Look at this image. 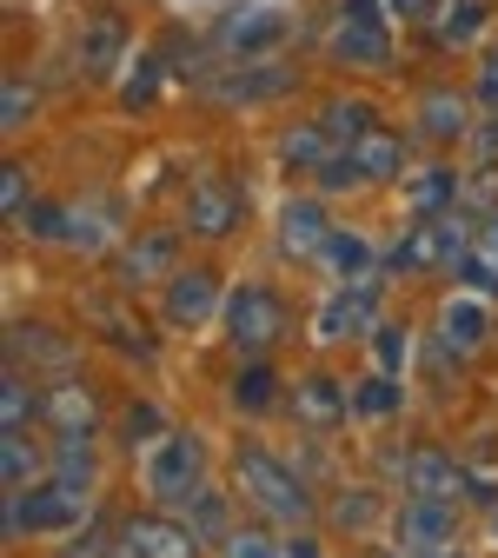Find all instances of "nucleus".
<instances>
[{
    "label": "nucleus",
    "instance_id": "obj_21",
    "mask_svg": "<svg viewBox=\"0 0 498 558\" xmlns=\"http://www.w3.org/2000/svg\"><path fill=\"white\" fill-rule=\"evenodd\" d=\"M279 373L266 366V360H240V373H233V412H246V418H266V412H279Z\"/></svg>",
    "mask_w": 498,
    "mask_h": 558
},
{
    "label": "nucleus",
    "instance_id": "obj_40",
    "mask_svg": "<svg viewBox=\"0 0 498 558\" xmlns=\"http://www.w3.org/2000/svg\"><path fill=\"white\" fill-rule=\"evenodd\" d=\"M472 94L498 113V40H485V53H478V81H472Z\"/></svg>",
    "mask_w": 498,
    "mask_h": 558
},
{
    "label": "nucleus",
    "instance_id": "obj_42",
    "mask_svg": "<svg viewBox=\"0 0 498 558\" xmlns=\"http://www.w3.org/2000/svg\"><path fill=\"white\" fill-rule=\"evenodd\" d=\"M472 160H478V167H498V120L472 126Z\"/></svg>",
    "mask_w": 498,
    "mask_h": 558
},
{
    "label": "nucleus",
    "instance_id": "obj_43",
    "mask_svg": "<svg viewBox=\"0 0 498 558\" xmlns=\"http://www.w3.org/2000/svg\"><path fill=\"white\" fill-rule=\"evenodd\" d=\"M478 253L498 259V206H491V214H478Z\"/></svg>",
    "mask_w": 498,
    "mask_h": 558
},
{
    "label": "nucleus",
    "instance_id": "obj_20",
    "mask_svg": "<svg viewBox=\"0 0 498 558\" xmlns=\"http://www.w3.org/2000/svg\"><path fill=\"white\" fill-rule=\"evenodd\" d=\"M40 412L53 418L60 433H94V418H100V399H94V386H87V379H60V386L40 399Z\"/></svg>",
    "mask_w": 498,
    "mask_h": 558
},
{
    "label": "nucleus",
    "instance_id": "obj_9",
    "mask_svg": "<svg viewBox=\"0 0 498 558\" xmlns=\"http://www.w3.org/2000/svg\"><path fill=\"white\" fill-rule=\"evenodd\" d=\"M373 326H379V272L345 279V287L319 306L313 339H319V345H345V339H373Z\"/></svg>",
    "mask_w": 498,
    "mask_h": 558
},
{
    "label": "nucleus",
    "instance_id": "obj_30",
    "mask_svg": "<svg viewBox=\"0 0 498 558\" xmlns=\"http://www.w3.org/2000/svg\"><path fill=\"white\" fill-rule=\"evenodd\" d=\"M220 558H293V551H287V538L266 532V525H233L220 538Z\"/></svg>",
    "mask_w": 498,
    "mask_h": 558
},
{
    "label": "nucleus",
    "instance_id": "obj_10",
    "mask_svg": "<svg viewBox=\"0 0 498 558\" xmlns=\"http://www.w3.org/2000/svg\"><path fill=\"white\" fill-rule=\"evenodd\" d=\"M199 532L186 519H167V512H126L113 525V551H133V558H199Z\"/></svg>",
    "mask_w": 498,
    "mask_h": 558
},
{
    "label": "nucleus",
    "instance_id": "obj_8",
    "mask_svg": "<svg viewBox=\"0 0 498 558\" xmlns=\"http://www.w3.org/2000/svg\"><path fill=\"white\" fill-rule=\"evenodd\" d=\"M180 233L173 227H147V233H126L113 246V279L120 293H139V287H167V279L180 272Z\"/></svg>",
    "mask_w": 498,
    "mask_h": 558
},
{
    "label": "nucleus",
    "instance_id": "obj_28",
    "mask_svg": "<svg viewBox=\"0 0 498 558\" xmlns=\"http://www.w3.org/2000/svg\"><path fill=\"white\" fill-rule=\"evenodd\" d=\"M339 279H366L373 266H379V253H373V240L366 233H345V227H332V240H326V253H319Z\"/></svg>",
    "mask_w": 498,
    "mask_h": 558
},
{
    "label": "nucleus",
    "instance_id": "obj_22",
    "mask_svg": "<svg viewBox=\"0 0 498 558\" xmlns=\"http://www.w3.org/2000/svg\"><path fill=\"white\" fill-rule=\"evenodd\" d=\"M279 34H287V21H279V14H266V8H240V14L220 21V34H212V40H220L227 53H259V47H272Z\"/></svg>",
    "mask_w": 498,
    "mask_h": 558
},
{
    "label": "nucleus",
    "instance_id": "obj_39",
    "mask_svg": "<svg viewBox=\"0 0 498 558\" xmlns=\"http://www.w3.org/2000/svg\"><path fill=\"white\" fill-rule=\"evenodd\" d=\"M120 433H126L133 446H147V439H160V433H173V426H167V418H160L154 405H133V412L120 418Z\"/></svg>",
    "mask_w": 498,
    "mask_h": 558
},
{
    "label": "nucleus",
    "instance_id": "obj_23",
    "mask_svg": "<svg viewBox=\"0 0 498 558\" xmlns=\"http://www.w3.org/2000/svg\"><path fill=\"white\" fill-rule=\"evenodd\" d=\"M332 154H339V140L326 133V120H300V126H287V133H279V160H287V167H300V173H319Z\"/></svg>",
    "mask_w": 498,
    "mask_h": 558
},
{
    "label": "nucleus",
    "instance_id": "obj_45",
    "mask_svg": "<svg viewBox=\"0 0 498 558\" xmlns=\"http://www.w3.org/2000/svg\"><path fill=\"white\" fill-rule=\"evenodd\" d=\"M373 558H392V551H373Z\"/></svg>",
    "mask_w": 498,
    "mask_h": 558
},
{
    "label": "nucleus",
    "instance_id": "obj_6",
    "mask_svg": "<svg viewBox=\"0 0 498 558\" xmlns=\"http://www.w3.org/2000/svg\"><path fill=\"white\" fill-rule=\"evenodd\" d=\"M472 240H478V233H465V220L439 214V220H418L412 233H399V246L386 253V266H392V272H452V266L472 253Z\"/></svg>",
    "mask_w": 498,
    "mask_h": 558
},
{
    "label": "nucleus",
    "instance_id": "obj_2",
    "mask_svg": "<svg viewBox=\"0 0 498 558\" xmlns=\"http://www.w3.org/2000/svg\"><path fill=\"white\" fill-rule=\"evenodd\" d=\"M220 313H227V345L240 360H266L272 345L287 339V300L272 287H259V279H240Z\"/></svg>",
    "mask_w": 498,
    "mask_h": 558
},
{
    "label": "nucleus",
    "instance_id": "obj_1",
    "mask_svg": "<svg viewBox=\"0 0 498 558\" xmlns=\"http://www.w3.org/2000/svg\"><path fill=\"white\" fill-rule=\"evenodd\" d=\"M233 478H240V499H253V512L266 525H313V493H306V478L266 452V446H240L233 452Z\"/></svg>",
    "mask_w": 498,
    "mask_h": 558
},
{
    "label": "nucleus",
    "instance_id": "obj_12",
    "mask_svg": "<svg viewBox=\"0 0 498 558\" xmlns=\"http://www.w3.org/2000/svg\"><path fill=\"white\" fill-rule=\"evenodd\" d=\"M399 478H405V493H433V499H478L485 493V485L452 452H439V446H412L405 465H399Z\"/></svg>",
    "mask_w": 498,
    "mask_h": 558
},
{
    "label": "nucleus",
    "instance_id": "obj_3",
    "mask_svg": "<svg viewBox=\"0 0 498 558\" xmlns=\"http://www.w3.org/2000/svg\"><path fill=\"white\" fill-rule=\"evenodd\" d=\"M87 519V485L74 478H34L21 485V493H8V532H66V525H81Z\"/></svg>",
    "mask_w": 498,
    "mask_h": 558
},
{
    "label": "nucleus",
    "instance_id": "obj_7",
    "mask_svg": "<svg viewBox=\"0 0 498 558\" xmlns=\"http://www.w3.org/2000/svg\"><path fill=\"white\" fill-rule=\"evenodd\" d=\"M326 47H332V60H345V66H386V60H392L386 0H339Z\"/></svg>",
    "mask_w": 498,
    "mask_h": 558
},
{
    "label": "nucleus",
    "instance_id": "obj_44",
    "mask_svg": "<svg viewBox=\"0 0 498 558\" xmlns=\"http://www.w3.org/2000/svg\"><path fill=\"white\" fill-rule=\"evenodd\" d=\"M107 558H133V551H107Z\"/></svg>",
    "mask_w": 498,
    "mask_h": 558
},
{
    "label": "nucleus",
    "instance_id": "obj_18",
    "mask_svg": "<svg viewBox=\"0 0 498 558\" xmlns=\"http://www.w3.org/2000/svg\"><path fill=\"white\" fill-rule=\"evenodd\" d=\"M345 412H352V386H339L326 373H306L293 386V418H306V426H339Z\"/></svg>",
    "mask_w": 498,
    "mask_h": 558
},
{
    "label": "nucleus",
    "instance_id": "obj_5",
    "mask_svg": "<svg viewBox=\"0 0 498 558\" xmlns=\"http://www.w3.org/2000/svg\"><path fill=\"white\" fill-rule=\"evenodd\" d=\"M392 532L405 558H459V499L405 493V506L392 512Z\"/></svg>",
    "mask_w": 498,
    "mask_h": 558
},
{
    "label": "nucleus",
    "instance_id": "obj_27",
    "mask_svg": "<svg viewBox=\"0 0 498 558\" xmlns=\"http://www.w3.org/2000/svg\"><path fill=\"white\" fill-rule=\"evenodd\" d=\"M319 120H326V133L339 140V147H352L366 126H379V107L373 100H360V94H339V100H326L319 107Z\"/></svg>",
    "mask_w": 498,
    "mask_h": 558
},
{
    "label": "nucleus",
    "instance_id": "obj_36",
    "mask_svg": "<svg viewBox=\"0 0 498 558\" xmlns=\"http://www.w3.org/2000/svg\"><path fill=\"white\" fill-rule=\"evenodd\" d=\"M0 206H8V220H14V227H21V214L34 206V173H27L21 160L0 167Z\"/></svg>",
    "mask_w": 498,
    "mask_h": 558
},
{
    "label": "nucleus",
    "instance_id": "obj_19",
    "mask_svg": "<svg viewBox=\"0 0 498 558\" xmlns=\"http://www.w3.org/2000/svg\"><path fill=\"white\" fill-rule=\"evenodd\" d=\"M405 206H412V220H439V214H452V206H465V173H452V167H425V173L405 186Z\"/></svg>",
    "mask_w": 498,
    "mask_h": 558
},
{
    "label": "nucleus",
    "instance_id": "obj_31",
    "mask_svg": "<svg viewBox=\"0 0 498 558\" xmlns=\"http://www.w3.org/2000/svg\"><path fill=\"white\" fill-rule=\"evenodd\" d=\"M94 326L107 332V345H120V353H133V360H154V339H147V326H139V319L126 326V319H120V313H113L107 300L94 306Z\"/></svg>",
    "mask_w": 498,
    "mask_h": 558
},
{
    "label": "nucleus",
    "instance_id": "obj_26",
    "mask_svg": "<svg viewBox=\"0 0 498 558\" xmlns=\"http://www.w3.org/2000/svg\"><path fill=\"white\" fill-rule=\"evenodd\" d=\"M293 81L279 74V66H233V81H220L212 94L233 100V107H253V100H272V94H287Z\"/></svg>",
    "mask_w": 498,
    "mask_h": 558
},
{
    "label": "nucleus",
    "instance_id": "obj_14",
    "mask_svg": "<svg viewBox=\"0 0 498 558\" xmlns=\"http://www.w3.org/2000/svg\"><path fill=\"white\" fill-rule=\"evenodd\" d=\"M412 126H418V140H433V147H459V140H472V100L459 87H425L418 107H412Z\"/></svg>",
    "mask_w": 498,
    "mask_h": 558
},
{
    "label": "nucleus",
    "instance_id": "obj_17",
    "mask_svg": "<svg viewBox=\"0 0 498 558\" xmlns=\"http://www.w3.org/2000/svg\"><path fill=\"white\" fill-rule=\"evenodd\" d=\"M74 53H81V74L87 81H107L113 66H120V53H126V27L113 14H87L81 34H74Z\"/></svg>",
    "mask_w": 498,
    "mask_h": 558
},
{
    "label": "nucleus",
    "instance_id": "obj_29",
    "mask_svg": "<svg viewBox=\"0 0 498 558\" xmlns=\"http://www.w3.org/2000/svg\"><path fill=\"white\" fill-rule=\"evenodd\" d=\"M399 373H366L360 386H352V412H360V418H392L399 412Z\"/></svg>",
    "mask_w": 498,
    "mask_h": 558
},
{
    "label": "nucleus",
    "instance_id": "obj_32",
    "mask_svg": "<svg viewBox=\"0 0 498 558\" xmlns=\"http://www.w3.org/2000/svg\"><path fill=\"white\" fill-rule=\"evenodd\" d=\"M94 439L87 433H60V446H53V472L60 478H74V485H94Z\"/></svg>",
    "mask_w": 498,
    "mask_h": 558
},
{
    "label": "nucleus",
    "instance_id": "obj_16",
    "mask_svg": "<svg viewBox=\"0 0 498 558\" xmlns=\"http://www.w3.org/2000/svg\"><path fill=\"white\" fill-rule=\"evenodd\" d=\"M345 154H352V167H360V186H386V180L405 173V133L379 120V126H366L360 140H352Z\"/></svg>",
    "mask_w": 498,
    "mask_h": 558
},
{
    "label": "nucleus",
    "instance_id": "obj_35",
    "mask_svg": "<svg viewBox=\"0 0 498 558\" xmlns=\"http://www.w3.org/2000/svg\"><path fill=\"white\" fill-rule=\"evenodd\" d=\"M40 412V399H34V386L21 379V373H8V386H0V426H8V433H21L27 426V418Z\"/></svg>",
    "mask_w": 498,
    "mask_h": 558
},
{
    "label": "nucleus",
    "instance_id": "obj_37",
    "mask_svg": "<svg viewBox=\"0 0 498 558\" xmlns=\"http://www.w3.org/2000/svg\"><path fill=\"white\" fill-rule=\"evenodd\" d=\"M405 353H412V332L392 326V319H379V326H373V360H379V373H399Z\"/></svg>",
    "mask_w": 498,
    "mask_h": 558
},
{
    "label": "nucleus",
    "instance_id": "obj_11",
    "mask_svg": "<svg viewBox=\"0 0 498 558\" xmlns=\"http://www.w3.org/2000/svg\"><path fill=\"white\" fill-rule=\"evenodd\" d=\"M240 220H246V193L233 186V180H199L193 193H186V233L193 240H233L240 233Z\"/></svg>",
    "mask_w": 498,
    "mask_h": 558
},
{
    "label": "nucleus",
    "instance_id": "obj_33",
    "mask_svg": "<svg viewBox=\"0 0 498 558\" xmlns=\"http://www.w3.org/2000/svg\"><path fill=\"white\" fill-rule=\"evenodd\" d=\"M186 525H193L199 538H227V532H233V519H227V499L212 493V485H199V493L186 499Z\"/></svg>",
    "mask_w": 498,
    "mask_h": 558
},
{
    "label": "nucleus",
    "instance_id": "obj_25",
    "mask_svg": "<svg viewBox=\"0 0 498 558\" xmlns=\"http://www.w3.org/2000/svg\"><path fill=\"white\" fill-rule=\"evenodd\" d=\"M439 345H446V353H459V360H472L478 345H485V306H478V300H446V313H439Z\"/></svg>",
    "mask_w": 498,
    "mask_h": 558
},
{
    "label": "nucleus",
    "instance_id": "obj_38",
    "mask_svg": "<svg viewBox=\"0 0 498 558\" xmlns=\"http://www.w3.org/2000/svg\"><path fill=\"white\" fill-rule=\"evenodd\" d=\"M27 113H34V87H27L21 74H8V94H0V126L21 133V126H27Z\"/></svg>",
    "mask_w": 498,
    "mask_h": 558
},
{
    "label": "nucleus",
    "instance_id": "obj_24",
    "mask_svg": "<svg viewBox=\"0 0 498 558\" xmlns=\"http://www.w3.org/2000/svg\"><path fill=\"white\" fill-rule=\"evenodd\" d=\"M491 34V0H446V14L433 21V40L439 47H472V40H485Z\"/></svg>",
    "mask_w": 498,
    "mask_h": 558
},
{
    "label": "nucleus",
    "instance_id": "obj_4",
    "mask_svg": "<svg viewBox=\"0 0 498 558\" xmlns=\"http://www.w3.org/2000/svg\"><path fill=\"white\" fill-rule=\"evenodd\" d=\"M139 478H147V493L160 506H186L199 485H206V446L193 433H160L147 446V465H139Z\"/></svg>",
    "mask_w": 498,
    "mask_h": 558
},
{
    "label": "nucleus",
    "instance_id": "obj_34",
    "mask_svg": "<svg viewBox=\"0 0 498 558\" xmlns=\"http://www.w3.org/2000/svg\"><path fill=\"white\" fill-rule=\"evenodd\" d=\"M0 472H8V493L34 485V472H40V452H34V439H27V433H8V439H0Z\"/></svg>",
    "mask_w": 498,
    "mask_h": 558
},
{
    "label": "nucleus",
    "instance_id": "obj_15",
    "mask_svg": "<svg viewBox=\"0 0 498 558\" xmlns=\"http://www.w3.org/2000/svg\"><path fill=\"white\" fill-rule=\"evenodd\" d=\"M332 240V220H326V199L319 193H300L279 206V253L287 259H319Z\"/></svg>",
    "mask_w": 498,
    "mask_h": 558
},
{
    "label": "nucleus",
    "instance_id": "obj_13",
    "mask_svg": "<svg viewBox=\"0 0 498 558\" xmlns=\"http://www.w3.org/2000/svg\"><path fill=\"white\" fill-rule=\"evenodd\" d=\"M212 306H227L220 300V272L212 266H180L167 287H160V319L167 326H199V319H212Z\"/></svg>",
    "mask_w": 498,
    "mask_h": 558
},
{
    "label": "nucleus",
    "instance_id": "obj_41",
    "mask_svg": "<svg viewBox=\"0 0 498 558\" xmlns=\"http://www.w3.org/2000/svg\"><path fill=\"white\" fill-rule=\"evenodd\" d=\"M332 525H373V493H339V512H332Z\"/></svg>",
    "mask_w": 498,
    "mask_h": 558
}]
</instances>
